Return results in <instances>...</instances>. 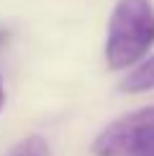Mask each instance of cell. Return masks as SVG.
<instances>
[{"label":"cell","instance_id":"1","mask_svg":"<svg viewBox=\"0 0 154 156\" xmlns=\"http://www.w3.org/2000/svg\"><path fill=\"white\" fill-rule=\"evenodd\" d=\"M154 46V3L116 0L105 28L103 56L111 72H128L149 56Z\"/></svg>","mask_w":154,"mask_h":156},{"label":"cell","instance_id":"3","mask_svg":"<svg viewBox=\"0 0 154 156\" xmlns=\"http://www.w3.org/2000/svg\"><path fill=\"white\" fill-rule=\"evenodd\" d=\"M152 90H154V54L139 62L134 69H128L118 82V92L123 95H141V92H152Z\"/></svg>","mask_w":154,"mask_h":156},{"label":"cell","instance_id":"4","mask_svg":"<svg viewBox=\"0 0 154 156\" xmlns=\"http://www.w3.org/2000/svg\"><path fill=\"white\" fill-rule=\"evenodd\" d=\"M5 156H51V148H49V141L44 136L31 133L26 138H21L18 144H13Z\"/></svg>","mask_w":154,"mask_h":156},{"label":"cell","instance_id":"6","mask_svg":"<svg viewBox=\"0 0 154 156\" xmlns=\"http://www.w3.org/2000/svg\"><path fill=\"white\" fill-rule=\"evenodd\" d=\"M8 36H10V34H8V28H3V26H0V46L8 41Z\"/></svg>","mask_w":154,"mask_h":156},{"label":"cell","instance_id":"5","mask_svg":"<svg viewBox=\"0 0 154 156\" xmlns=\"http://www.w3.org/2000/svg\"><path fill=\"white\" fill-rule=\"evenodd\" d=\"M5 108V82H3V74H0V113Z\"/></svg>","mask_w":154,"mask_h":156},{"label":"cell","instance_id":"2","mask_svg":"<svg viewBox=\"0 0 154 156\" xmlns=\"http://www.w3.org/2000/svg\"><path fill=\"white\" fill-rule=\"evenodd\" d=\"M93 156H154V105L116 118L90 144Z\"/></svg>","mask_w":154,"mask_h":156}]
</instances>
